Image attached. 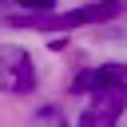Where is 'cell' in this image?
<instances>
[{
	"instance_id": "obj_1",
	"label": "cell",
	"mask_w": 127,
	"mask_h": 127,
	"mask_svg": "<svg viewBox=\"0 0 127 127\" xmlns=\"http://www.w3.org/2000/svg\"><path fill=\"white\" fill-rule=\"evenodd\" d=\"M123 12V0H91L83 8L60 12V16H12L16 28H40V32H67V28H83V24H99Z\"/></svg>"
},
{
	"instance_id": "obj_2",
	"label": "cell",
	"mask_w": 127,
	"mask_h": 127,
	"mask_svg": "<svg viewBox=\"0 0 127 127\" xmlns=\"http://www.w3.org/2000/svg\"><path fill=\"white\" fill-rule=\"evenodd\" d=\"M36 87V67L32 56L20 44H0V91L8 95H28Z\"/></svg>"
},
{
	"instance_id": "obj_3",
	"label": "cell",
	"mask_w": 127,
	"mask_h": 127,
	"mask_svg": "<svg viewBox=\"0 0 127 127\" xmlns=\"http://www.w3.org/2000/svg\"><path fill=\"white\" fill-rule=\"evenodd\" d=\"M75 91H87V95H111V91H123L127 95V64H99V67H87L75 75L71 83Z\"/></svg>"
},
{
	"instance_id": "obj_4",
	"label": "cell",
	"mask_w": 127,
	"mask_h": 127,
	"mask_svg": "<svg viewBox=\"0 0 127 127\" xmlns=\"http://www.w3.org/2000/svg\"><path fill=\"white\" fill-rule=\"evenodd\" d=\"M127 107V95L123 91H111V95H95L91 103H87V111L79 115V123L75 127H115V119H119V111Z\"/></svg>"
},
{
	"instance_id": "obj_5",
	"label": "cell",
	"mask_w": 127,
	"mask_h": 127,
	"mask_svg": "<svg viewBox=\"0 0 127 127\" xmlns=\"http://www.w3.org/2000/svg\"><path fill=\"white\" fill-rule=\"evenodd\" d=\"M16 4H24V8H32V16H44L56 0H16Z\"/></svg>"
},
{
	"instance_id": "obj_6",
	"label": "cell",
	"mask_w": 127,
	"mask_h": 127,
	"mask_svg": "<svg viewBox=\"0 0 127 127\" xmlns=\"http://www.w3.org/2000/svg\"><path fill=\"white\" fill-rule=\"evenodd\" d=\"M4 4H12V0H0V8H4Z\"/></svg>"
}]
</instances>
